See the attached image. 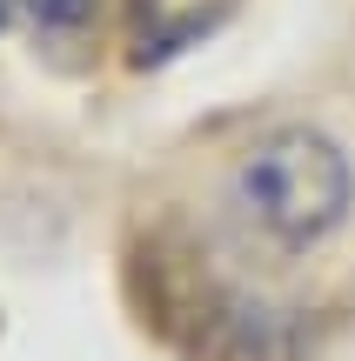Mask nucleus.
Returning <instances> with one entry per match:
<instances>
[{"label": "nucleus", "mask_w": 355, "mask_h": 361, "mask_svg": "<svg viewBox=\"0 0 355 361\" xmlns=\"http://www.w3.org/2000/svg\"><path fill=\"white\" fill-rule=\"evenodd\" d=\"M235 207L275 255H308L349 221L355 168L322 128H275L235 161Z\"/></svg>", "instance_id": "obj_1"}, {"label": "nucleus", "mask_w": 355, "mask_h": 361, "mask_svg": "<svg viewBox=\"0 0 355 361\" xmlns=\"http://www.w3.org/2000/svg\"><path fill=\"white\" fill-rule=\"evenodd\" d=\"M228 0H134V61H168V54L195 47Z\"/></svg>", "instance_id": "obj_2"}]
</instances>
